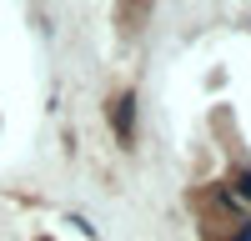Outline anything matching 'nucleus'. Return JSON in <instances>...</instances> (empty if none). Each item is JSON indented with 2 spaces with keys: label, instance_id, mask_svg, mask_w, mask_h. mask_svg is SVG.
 <instances>
[{
  "label": "nucleus",
  "instance_id": "f257e3e1",
  "mask_svg": "<svg viewBox=\"0 0 251 241\" xmlns=\"http://www.w3.org/2000/svg\"><path fill=\"white\" fill-rule=\"evenodd\" d=\"M116 136H121V141L136 136V96H131V91L116 100Z\"/></svg>",
  "mask_w": 251,
  "mask_h": 241
},
{
  "label": "nucleus",
  "instance_id": "f03ea898",
  "mask_svg": "<svg viewBox=\"0 0 251 241\" xmlns=\"http://www.w3.org/2000/svg\"><path fill=\"white\" fill-rule=\"evenodd\" d=\"M236 196H241V201H251V171H241V176H236Z\"/></svg>",
  "mask_w": 251,
  "mask_h": 241
},
{
  "label": "nucleus",
  "instance_id": "7ed1b4c3",
  "mask_svg": "<svg viewBox=\"0 0 251 241\" xmlns=\"http://www.w3.org/2000/svg\"><path fill=\"white\" fill-rule=\"evenodd\" d=\"M236 241H251V226H246V231H241V236H236Z\"/></svg>",
  "mask_w": 251,
  "mask_h": 241
}]
</instances>
